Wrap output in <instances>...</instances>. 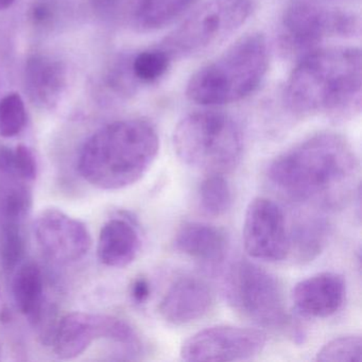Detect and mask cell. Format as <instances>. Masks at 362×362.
Segmentation results:
<instances>
[{"label":"cell","mask_w":362,"mask_h":362,"mask_svg":"<svg viewBox=\"0 0 362 362\" xmlns=\"http://www.w3.org/2000/svg\"><path fill=\"white\" fill-rule=\"evenodd\" d=\"M173 146L180 160L187 166L206 175H224L240 162L243 131L228 114L194 112L175 127Z\"/></svg>","instance_id":"5"},{"label":"cell","mask_w":362,"mask_h":362,"mask_svg":"<svg viewBox=\"0 0 362 362\" xmlns=\"http://www.w3.org/2000/svg\"><path fill=\"white\" fill-rule=\"evenodd\" d=\"M173 245L209 270H216L226 260L228 239L223 230L211 224L187 222L177 230Z\"/></svg>","instance_id":"16"},{"label":"cell","mask_w":362,"mask_h":362,"mask_svg":"<svg viewBox=\"0 0 362 362\" xmlns=\"http://www.w3.org/2000/svg\"><path fill=\"white\" fill-rule=\"evenodd\" d=\"M213 292L198 277L175 279L160 300V317L173 325L192 323L204 317L213 305Z\"/></svg>","instance_id":"14"},{"label":"cell","mask_w":362,"mask_h":362,"mask_svg":"<svg viewBox=\"0 0 362 362\" xmlns=\"http://www.w3.org/2000/svg\"><path fill=\"white\" fill-rule=\"evenodd\" d=\"M14 173L18 179L33 181L37 177V160L27 146L18 145L13 150Z\"/></svg>","instance_id":"27"},{"label":"cell","mask_w":362,"mask_h":362,"mask_svg":"<svg viewBox=\"0 0 362 362\" xmlns=\"http://www.w3.org/2000/svg\"><path fill=\"white\" fill-rule=\"evenodd\" d=\"M25 90L33 105L52 110L60 103L67 86V69L58 59L35 54L27 61Z\"/></svg>","instance_id":"15"},{"label":"cell","mask_w":362,"mask_h":362,"mask_svg":"<svg viewBox=\"0 0 362 362\" xmlns=\"http://www.w3.org/2000/svg\"><path fill=\"white\" fill-rule=\"evenodd\" d=\"M126 0H94L95 8L103 16H114L120 10L124 11Z\"/></svg>","instance_id":"30"},{"label":"cell","mask_w":362,"mask_h":362,"mask_svg":"<svg viewBox=\"0 0 362 362\" xmlns=\"http://www.w3.org/2000/svg\"><path fill=\"white\" fill-rule=\"evenodd\" d=\"M26 122V107L20 95L11 93L0 100V135L1 136L7 139L16 136L24 130Z\"/></svg>","instance_id":"25"},{"label":"cell","mask_w":362,"mask_h":362,"mask_svg":"<svg viewBox=\"0 0 362 362\" xmlns=\"http://www.w3.org/2000/svg\"><path fill=\"white\" fill-rule=\"evenodd\" d=\"M35 235L46 256L60 264L81 259L92 247L86 224L60 209L42 211L35 222Z\"/></svg>","instance_id":"12"},{"label":"cell","mask_w":362,"mask_h":362,"mask_svg":"<svg viewBox=\"0 0 362 362\" xmlns=\"http://www.w3.org/2000/svg\"><path fill=\"white\" fill-rule=\"evenodd\" d=\"M12 292L21 313L26 315L33 325L37 326L45 308L43 274L35 262H25L16 269Z\"/></svg>","instance_id":"19"},{"label":"cell","mask_w":362,"mask_h":362,"mask_svg":"<svg viewBox=\"0 0 362 362\" xmlns=\"http://www.w3.org/2000/svg\"><path fill=\"white\" fill-rule=\"evenodd\" d=\"M359 173L351 144L332 132L313 135L271 162V183L289 198L334 206L346 198Z\"/></svg>","instance_id":"1"},{"label":"cell","mask_w":362,"mask_h":362,"mask_svg":"<svg viewBox=\"0 0 362 362\" xmlns=\"http://www.w3.org/2000/svg\"><path fill=\"white\" fill-rule=\"evenodd\" d=\"M317 360L322 362H361V334H346L332 339L317 351Z\"/></svg>","instance_id":"24"},{"label":"cell","mask_w":362,"mask_h":362,"mask_svg":"<svg viewBox=\"0 0 362 362\" xmlns=\"http://www.w3.org/2000/svg\"><path fill=\"white\" fill-rule=\"evenodd\" d=\"M141 249V238L134 224L122 218L109 220L99 234L97 253L103 264L124 268L134 262Z\"/></svg>","instance_id":"17"},{"label":"cell","mask_w":362,"mask_h":362,"mask_svg":"<svg viewBox=\"0 0 362 362\" xmlns=\"http://www.w3.org/2000/svg\"><path fill=\"white\" fill-rule=\"evenodd\" d=\"M243 243L251 257L264 262H281L290 253L285 215L268 198L258 197L247 205L243 222Z\"/></svg>","instance_id":"11"},{"label":"cell","mask_w":362,"mask_h":362,"mask_svg":"<svg viewBox=\"0 0 362 362\" xmlns=\"http://www.w3.org/2000/svg\"><path fill=\"white\" fill-rule=\"evenodd\" d=\"M160 139L147 120L112 122L92 135L78 158V170L99 189L118 190L139 182L156 160Z\"/></svg>","instance_id":"3"},{"label":"cell","mask_w":362,"mask_h":362,"mask_svg":"<svg viewBox=\"0 0 362 362\" xmlns=\"http://www.w3.org/2000/svg\"><path fill=\"white\" fill-rule=\"evenodd\" d=\"M0 173L8 177H16L14 173L13 150L7 147L0 148Z\"/></svg>","instance_id":"31"},{"label":"cell","mask_w":362,"mask_h":362,"mask_svg":"<svg viewBox=\"0 0 362 362\" xmlns=\"http://www.w3.org/2000/svg\"><path fill=\"white\" fill-rule=\"evenodd\" d=\"M232 190L223 175H206L199 187V204L205 215L219 217L232 206Z\"/></svg>","instance_id":"21"},{"label":"cell","mask_w":362,"mask_h":362,"mask_svg":"<svg viewBox=\"0 0 362 362\" xmlns=\"http://www.w3.org/2000/svg\"><path fill=\"white\" fill-rule=\"evenodd\" d=\"M16 0H0V11L9 9L13 5Z\"/></svg>","instance_id":"32"},{"label":"cell","mask_w":362,"mask_h":362,"mask_svg":"<svg viewBox=\"0 0 362 362\" xmlns=\"http://www.w3.org/2000/svg\"><path fill=\"white\" fill-rule=\"evenodd\" d=\"M223 287L230 306L256 325L272 329L290 325L283 288L266 269L239 260L228 269Z\"/></svg>","instance_id":"6"},{"label":"cell","mask_w":362,"mask_h":362,"mask_svg":"<svg viewBox=\"0 0 362 362\" xmlns=\"http://www.w3.org/2000/svg\"><path fill=\"white\" fill-rule=\"evenodd\" d=\"M52 18H54V10L48 4L39 3L33 6L31 9V21L37 26H46L52 23Z\"/></svg>","instance_id":"28"},{"label":"cell","mask_w":362,"mask_h":362,"mask_svg":"<svg viewBox=\"0 0 362 362\" xmlns=\"http://www.w3.org/2000/svg\"><path fill=\"white\" fill-rule=\"evenodd\" d=\"M150 293H151V288H150L147 279L139 277L133 281L132 287H131V296L135 303L143 304V303L147 302Z\"/></svg>","instance_id":"29"},{"label":"cell","mask_w":362,"mask_h":362,"mask_svg":"<svg viewBox=\"0 0 362 362\" xmlns=\"http://www.w3.org/2000/svg\"><path fill=\"white\" fill-rule=\"evenodd\" d=\"M329 235L330 224L324 218H304L289 235L290 252L300 262H310L323 251Z\"/></svg>","instance_id":"20"},{"label":"cell","mask_w":362,"mask_h":362,"mask_svg":"<svg viewBox=\"0 0 362 362\" xmlns=\"http://www.w3.org/2000/svg\"><path fill=\"white\" fill-rule=\"evenodd\" d=\"M253 0H207L160 44L173 59L201 54L236 33L251 16Z\"/></svg>","instance_id":"7"},{"label":"cell","mask_w":362,"mask_h":362,"mask_svg":"<svg viewBox=\"0 0 362 362\" xmlns=\"http://www.w3.org/2000/svg\"><path fill=\"white\" fill-rule=\"evenodd\" d=\"M361 50L328 47L304 54L286 84L288 109L298 116L353 117L361 110Z\"/></svg>","instance_id":"2"},{"label":"cell","mask_w":362,"mask_h":362,"mask_svg":"<svg viewBox=\"0 0 362 362\" xmlns=\"http://www.w3.org/2000/svg\"><path fill=\"white\" fill-rule=\"evenodd\" d=\"M196 0H126L124 13L141 31L164 28L187 11Z\"/></svg>","instance_id":"18"},{"label":"cell","mask_w":362,"mask_h":362,"mask_svg":"<svg viewBox=\"0 0 362 362\" xmlns=\"http://www.w3.org/2000/svg\"><path fill=\"white\" fill-rule=\"evenodd\" d=\"M98 339L119 343L133 353L141 351L139 336L124 320L88 313H71L63 317L57 326L52 345L61 359H73Z\"/></svg>","instance_id":"9"},{"label":"cell","mask_w":362,"mask_h":362,"mask_svg":"<svg viewBox=\"0 0 362 362\" xmlns=\"http://www.w3.org/2000/svg\"><path fill=\"white\" fill-rule=\"evenodd\" d=\"M267 344L262 330L232 325H217L192 334L181 347L185 361L228 362L251 359Z\"/></svg>","instance_id":"10"},{"label":"cell","mask_w":362,"mask_h":362,"mask_svg":"<svg viewBox=\"0 0 362 362\" xmlns=\"http://www.w3.org/2000/svg\"><path fill=\"white\" fill-rule=\"evenodd\" d=\"M0 354H1V349H0Z\"/></svg>","instance_id":"33"},{"label":"cell","mask_w":362,"mask_h":362,"mask_svg":"<svg viewBox=\"0 0 362 362\" xmlns=\"http://www.w3.org/2000/svg\"><path fill=\"white\" fill-rule=\"evenodd\" d=\"M26 243L20 223L4 222L0 235V262L4 270L11 272L24 259Z\"/></svg>","instance_id":"23"},{"label":"cell","mask_w":362,"mask_h":362,"mask_svg":"<svg viewBox=\"0 0 362 362\" xmlns=\"http://www.w3.org/2000/svg\"><path fill=\"white\" fill-rule=\"evenodd\" d=\"M360 18L353 12L327 7L321 0H290L281 21V42L291 52H309L329 37L360 35Z\"/></svg>","instance_id":"8"},{"label":"cell","mask_w":362,"mask_h":362,"mask_svg":"<svg viewBox=\"0 0 362 362\" xmlns=\"http://www.w3.org/2000/svg\"><path fill=\"white\" fill-rule=\"evenodd\" d=\"M33 205V196L26 186H12L1 197L0 211L4 222L22 224Z\"/></svg>","instance_id":"26"},{"label":"cell","mask_w":362,"mask_h":362,"mask_svg":"<svg viewBox=\"0 0 362 362\" xmlns=\"http://www.w3.org/2000/svg\"><path fill=\"white\" fill-rule=\"evenodd\" d=\"M268 66L266 37L260 33H249L196 71L188 81L186 96L203 107L238 103L259 88Z\"/></svg>","instance_id":"4"},{"label":"cell","mask_w":362,"mask_h":362,"mask_svg":"<svg viewBox=\"0 0 362 362\" xmlns=\"http://www.w3.org/2000/svg\"><path fill=\"white\" fill-rule=\"evenodd\" d=\"M344 279L338 273L322 272L298 281L292 289V303L298 313L308 317H330L344 304Z\"/></svg>","instance_id":"13"},{"label":"cell","mask_w":362,"mask_h":362,"mask_svg":"<svg viewBox=\"0 0 362 362\" xmlns=\"http://www.w3.org/2000/svg\"><path fill=\"white\" fill-rule=\"evenodd\" d=\"M171 61L163 48L139 52L130 62L131 73L136 83L153 84L166 75Z\"/></svg>","instance_id":"22"}]
</instances>
